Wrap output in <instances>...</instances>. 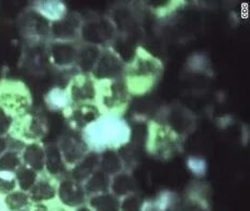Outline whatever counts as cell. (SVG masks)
Masks as SVG:
<instances>
[{"instance_id": "7402d4cb", "label": "cell", "mask_w": 250, "mask_h": 211, "mask_svg": "<svg viewBox=\"0 0 250 211\" xmlns=\"http://www.w3.org/2000/svg\"><path fill=\"white\" fill-rule=\"evenodd\" d=\"M34 211H67L63 207L59 206L58 204H44V203H36Z\"/></svg>"}, {"instance_id": "cb8c5ba5", "label": "cell", "mask_w": 250, "mask_h": 211, "mask_svg": "<svg viewBox=\"0 0 250 211\" xmlns=\"http://www.w3.org/2000/svg\"><path fill=\"white\" fill-rule=\"evenodd\" d=\"M19 211H30V210H29V209H24V208H23V209H21V210H19Z\"/></svg>"}, {"instance_id": "ac0fdd59", "label": "cell", "mask_w": 250, "mask_h": 211, "mask_svg": "<svg viewBox=\"0 0 250 211\" xmlns=\"http://www.w3.org/2000/svg\"><path fill=\"white\" fill-rule=\"evenodd\" d=\"M16 188V179L13 172L0 171V193L7 194L13 192Z\"/></svg>"}, {"instance_id": "6da1fadb", "label": "cell", "mask_w": 250, "mask_h": 211, "mask_svg": "<svg viewBox=\"0 0 250 211\" xmlns=\"http://www.w3.org/2000/svg\"><path fill=\"white\" fill-rule=\"evenodd\" d=\"M31 96L27 86L18 80L0 81V109L12 118L29 112Z\"/></svg>"}, {"instance_id": "ba28073f", "label": "cell", "mask_w": 250, "mask_h": 211, "mask_svg": "<svg viewBox=\"0 0 250 211\" xmlns=\"http://www.w3.org/2000/svg\"><path fill=\"white\" fill-rule=\"evenodd\" d=\"M95 90L92 83L84 77H78L73 80L70 88V98L74 101H84L92 99Z\"/></svg>"}, {"instance_id": "9a60e30c", "label": "cell", "mask_w": 250, "mask_h": 211, "mask_svg": "<svg viewBox=\"0 0 250 211\" xmlns=\"http://www.w3.org/2000/svg\"><path fill=\"white\" fill-rule=\"evenodd\" d=\"M21 165L20 154L16 151L8 150L0 156V171L14 172Z\"/></svg>"}, {"instance_id": "e0dca14e", "label": "cell", "mask_w": 250, "mask_h": 211, "mask_svg": "<svg viewBox=\"0 0 250 211\" xmlns=\"http://www.w3.org/2000/svg\"><path fill=\"white\" fill-rule=\"evenodd\" d=\"M91 206L97 211H118L115 199L111 196H99L91 199Z\"/></svg>"}, {"instance_id": "ffe728a7", "label": "cell", "mask_w": 250, "mask_h": 211, "mask_svg": "<svg viewBox=\"0 0 250 211\" xmlns=\"http://www.w3.org/2000/svg\"><path fill=\"white\" fill-rule=\"evenodd\" d=\"M106 185V180L104 176H102L101 174H97L87 183V191H97L102 188V187H104Z\"/></svg>"}, {"instance_id": "8fae6325", "label": "cell", "mask_w": 250, "mask_h": 211, "mask_svg": "<svg viewBox=\"0 0 250 211\" xmlns=\"http://www.w3.org/2000/svg\"><path fill=\"white\" fill-rule=\"evenodd\" d=\"M45 167L51 175H58L63 171V160L56 145H48L45 149Z\"/></svg>"}, {"instance_id": "d4e9b609", "label": "cell", "mask_w": 250, "mask_h": 211, "mask_svg": "<svg viewBox=\"0 0 250 211\" xmlns=\"http://www.w3.org/2000/svg\"><path fill=\"white\" fill-rule=\"evenodd\" d=\"M0 211H2V209H1V208H0Z\"/></svg>"}, {"instance_id": "30bf717a", "label": "cell", "mask_w": 250, "mask_h": 211, "mask_svg": "<svg viewBox=\"0 0 250 211\" xmlns=\"http://www.w3.org/2000/svg\"><path fill=\"white\" fill-rule=\"evenodd\" d=\"M56 195V188L53 185H51L47 180H40L36 182L34 187L30 188L29 198L36 203L48 202Z\"/></svg>"}, {"instance_id": "3957f363", "label": "cell", "mask_w": 250, "mask_h": 211, "mask_svg": "<svg viewBox=\"0 0 250 211\" xmlns=\"http://www.w3.org/2000/svg\"><path fill=\"white\" fill-rule=\"evenodd\" d=\"M59 151L62 153V160L66 163L74 164L82 158L84 153V144L77 137L72 135H67L62 139L61 144H59Z\"/></svg>"}, {"instance_id": "9c48e42d", "label": "cell", "mask_w": 250, "mask_h": 211, "mask_svg": "<svg viewBox=\"0 0 250 211\" xmlns=\"http://www.w3.org/2000/svg\"><path fill=\"white\" fill-rule=\"evenodd\" d=\"M51 34L59 41H64L72 39L77 34V26L71 19H64L54 22L51 25Z\"/></svg>"}, {"instance_id": "d6986e66", "label": "cell", "mask_w": 250, "mask_h": 211, "mask_svg": "<svg viewBox=\"0 0 250 211\" xmlns=\"http://www.w3.org/2000/svg\"><path fill=\"white\" fill-rule=\"evenodd\" d=\"M98 56L97 52L94 50V48H89L85 52H83L80 55V65L81 67L84 69H88L90 67H92V65L95 63V59Z\"/></svg>"}, {"instance_id": "4fadbf2b", "label": "cell", "mask_w": 250, "mask_h": 211, "mask_svg": "<svg viewBox=\"0 0 250 211\" xmlns=\"http://www.w3.org/2000/svg\"><path fill=\"white\" fill-rule=\"evenodd\" d=\"M45 99L47 106L52 110H61L67 107L70 99V95H68L63 90L53 89L52 91L48 92Z\"/></svg>"}, {"instance_id": "5b68a950", "label": "cell", "mask_w": 250, "mask_h": 211, "mask_svg": "<svg viewBox=\"0 0 250 211\" xmlns=\"http://www.w3.org/2000/svg\"><path fill=\"white\" fill-rule=\"evenodd\" d=\"M51 55L54 64L58 67H66L71 65L78 57L77 50L72 45L64 41L54 42L51 46Z\"/></svg>"}, {"instance_id": "2e32d148", "label": "cell", "mask_w": 250, "mask_h": 211, "mask_svg": "<svg viewBox=\"0 0 250 211\" xmlns=\"http://www.w3.org/2000/svg\"><path fill=\"white\" fill-rule=\"evenodd\" d=\"M102 61L98 64V71L99 75H113L119 71L121 66L118 62L113 56H104Z\"/></svg>"}, {"instance_id": "7a4b0ae2", "label": "cell", "mask_w": 250, "mask_h": 211, "mask_svg": "<svg viewBox=\"0 0 250 211\" xmlns=\"http://www.w3.org/2000/svg\"><path fill=\"white\" fill-rule=\"evenodd\" d=\"M47 125L43 117L26 113L15 117L10 127V136L18 140H35L45 136Z\"/></svg>"}, {"instance_id": "52a82bcc", "label": "cell", "mask_w": 250, "mask_h": 211, "mask_svg": "<svg viewBox=\"0 0 250 211\" xmlns=\"http://www.w3.org/2000/svg\"><path fill=\"white\" fill-rule=\"evenodd\" d=\"M36 12L46 21L57 22L67 16V8L61 1H41L38 2Z\"/></svg>"}, {"instance_id": "8992f818", "label": "cell", "mask_w": 250, "mask_h": 211, "mask_svg": "<svg viewBox=\"0 0 250 211\" xmlns=\"http://www.w3.org/2000/svg\"><path fill=\"white\" fill-rule=\"evenodd\" d=\"M23 161L32 170L41 171L45 167V150L39 143H29L23 151Z\"/></svg>"}, {"instance_id": "277c9868", "label": "cell", "mask_w": 250, "mask_h": 211, "mask_svg": "<svg viewBox=\"0 0 250 211\" xmlns=\"http://www.w3.org/2000/svg\"><path fill=\"white\" fill-rule=\"evenodd\" d=\"M58 196L63 205L70 207L78 206L84 201V192L78 183L71 180H63L58 188Z\"/></svg>"}, {"instance_id": "7c38bea8", "label": "cell", "mask_w": 250, "mask_h": 211, "mask_svg": "<svg viewBox=\"0 0 250 211\" xmlns=\"http://www.w3.org/2000/svg\"><path fill=\"white\" fill-rule=\"evenodd\" d=\"M15 179L21 191H30L37 182V172L26 165H21L15 170Z\"/></svg>"}, {"instance_id": "5bb4252c", "label": "cell", "mask_w": 250, "mask_h": 211, "mask_svg": "<svg viewBox=\"0 0 250 211\" xmlns=\"http://www.w3.org/2000/svg\"><path fill=\"white\" fill-rule=\"evenodd\" d=\"M29 203V195L24 192H11L4 198V204L10 211H19Z\"/></svg>"}, {"instance_id": "44dd1931", "label": "cell", "mask_w": 250, "mask_h": 211, "mask_svg": "<svg viewBox=\"0 0 250 211\" xmlns=\"http://www.w3.org/2000/svg\"><path fill=\"white\" fill-rule=\"evenodd\" d=\"M11 124H12V118L0 109V137H3L5 134L9 133Z\"/></svg>"}, {"instance_id": "603a6c76", "label": "cell", "mask_w": 250, "mask_h": 211, "mask_svg": "<svg viewBox=\"0 0 250 211\" xmlns=\"http://www.w3.org/2000/svg\"><path fill=\"white\" fill-rule=\"evenodd\" d=\"M8 150V140L4 137H0V156Z\"/></svg>"}]
</instances>
